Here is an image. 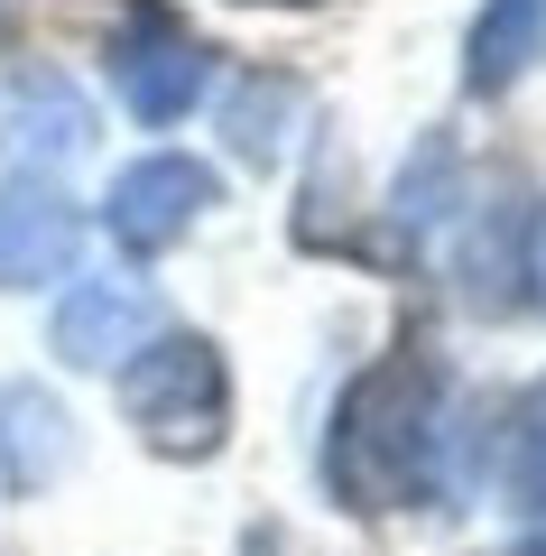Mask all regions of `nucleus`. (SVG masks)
I'll use <instances>...</instances> for the list:
<instances>
[{"instance_id":"nucleus-3","label":"nucleus","mask_w":546,"mask_h":556,"mask_svg":"<svg viewBox=\"0 0 546 556\" xmlns=\"http://www.w3.org/2000/svg\"><path fill=\"white\" fill-rule=\"evenodd\" d=\"M102 65H112V93L130 102V121H149V130H176L204 102V84H214V47L176 20L167 0H130Z\"/></svg>"},{"instance_id":"nucleus-5","label":"nucleus","mask_w":546,"mask_h":556,"mask_svg":"<svg viewBox=\"0 0 546 556\" xmlns=\"http://www.w3.org/2000/svg\"><path fill=\"white\" fill-rule=\"evenodd\" d=\"M149 334H157V298L139 278H75L56 298V325H47L56 362H75V371H120Z\"/></svg>"},{"instance_id":"nucleus-8","label":"nucleus","mask_w":546,"mask_h":556,"mask_svg":"<svg viewBox=\"0 0 546 556\" xmlns=\"http://www.w3.org/2000/svg\"><path fill=\"white\" fill-rule=\"evenodd\" d=\"M75 464V417L38 380H0V501H38Z\"/></svg>"},{"instance_id":"nucleus-7","label":"nucleus","mask_w":546,"mask_h":556,"mask_svg":"<svg viewBox=\"0 0 546 556\" xmlns=\"http://www.w3.org/2000/svg\"><path fill=\"white\" fill-rule=\"evenodd\" d=\"M75 251H84V214L47 177L0 186V288H47L75 269Z\"/></svg>"},{"instance_id":"nucleus-1","label":"nucleus","mask_w":546,"mask_h":556,"mask_svg":"<svg viewBox=\"0 0 546 556\" xmlns=\"http://www.w3.org/2000/svg\"><path fill=\"white\" fill-rule=\"evenodd\" d=\"M435 408H445V380L427 353H390L333 399L325 427V492L343 510L380 519V510H417L435 501Z\"/></svg>"},{"instance_id":"nucleus-6","label":"nucleus","mask_w":546,"mask_h":556,"mask_svg":"<svg viewBox=\"0 0 546 556\" xmlns=\"http://www.w3.org/2000/svg\"><path fill=\"white\" fill-rule=\"evenodd\" d=\"M93 149V102L56 65H20L0 84V159L10 167H65Z\"/></svg>"},{"instance_id":"nucleus-14","label":"nucleus","mask_w":546,"mask_h":556,"mask_svg":"<svg viewBox=\"0 0 546 556\" xmlns=\"http://www.w3.org/2000/svg\"><path fill=\"white\" fill-rule=\"evenodd\" d=\"M259 10H306V0H259Z\"/></svg>"},{"instance_id":"nucleus-4","label":"nucleus","mask_w":546,"mask_h":556,"mask_svg":"<svg viewBox=\"0 0 546 556\" xmlns=\"http://www.w3.org/2000/svg\"><path fill=\"white\" fill-rule=\"evenodd\" d=\"M214 195H223V177L204 159H186V149H149V159H130L112 177L102 223H112V241L130 260H157V251H176V241L214 214Z\"/></svg>"},{"instance_id":"nucleus-12","label":"nucleus","mask_w":546,"mask_h":556,"mask_svg":"<svg viewBox=\"0 0 546 556\" xmlns=\"http://www.w3.org/2000/svg\"><path fill=\"white\" fill-rule=\"evenodd\" d=\"M509 492H519L528 510H546V380L519 399V417H509Z\"/></svg>"},{"instance_id":"nucleus-13","label":"nucleus","mask_w":546,"mask_h":556,"mask_svg":"<svg viewBox=\"0 0 546 556\" xmlns=\"http://www.w3.org/2000/svg\"><path fill=\"white\" fill-rule=\"evenodd\" d=\"M528 278H537V298H546V204H537V223H528Z\"/></svg>"},{"instance_id":"nucleus-2","label":"nucleus","mask_w":546,"mask_h":556,"mask_svg":"<svg viewBox=\"0 0 546 556\" xmlns=\"http://www.w3.org/2000/svg\"><path fill=\"white\" fill-rule=\"evenodd\" d=\"M120 417L167 464H214L232 437V362L214 334H149L120 362Z\"/></svg>"},{"instance_id":"nucleus-10","label":"nucleus","mask_w":546,"mask_h":556,"mask_svg":"<svg viewBox=\"0 0 546 556\" xmlns=\"http://www.w3.org/2000/svg\"><path fill=\"white\" fill-rule=\"evenodd\" d=\"M288 112H296V84L288 75H251V84H232V102H223V130H232L241 159L269 167L278 149H288Z\"/></svg>"},{"instance_id":"nucleus-9","label":"nucleus","mask_w":546,"mask_h":556,"mask_svg":"<svg viewBox=\"0 0 546 556\" xmlns=\"http://www.w3.org/2000/svg\"><path fill=\"white\" fill-rule=\"evenodd\" d=\"M546 65V0H482V20L464 38V93H509Z\"/></svg>"},{"instance_id":"nucleus-11","label":"nucleus","mask_w":546,"mask_h":556,"mask_svg":"<svg viewBox=\"0 0 546 556\" xmlns=\"http://www.w3.org/2000/svg\"><path fill=\"white\" fill-rule=\"evenodd\" d=\"M454 214V139H427L417 149V167H398V232H435V223Z\"/></svg>"}]
</instances>
